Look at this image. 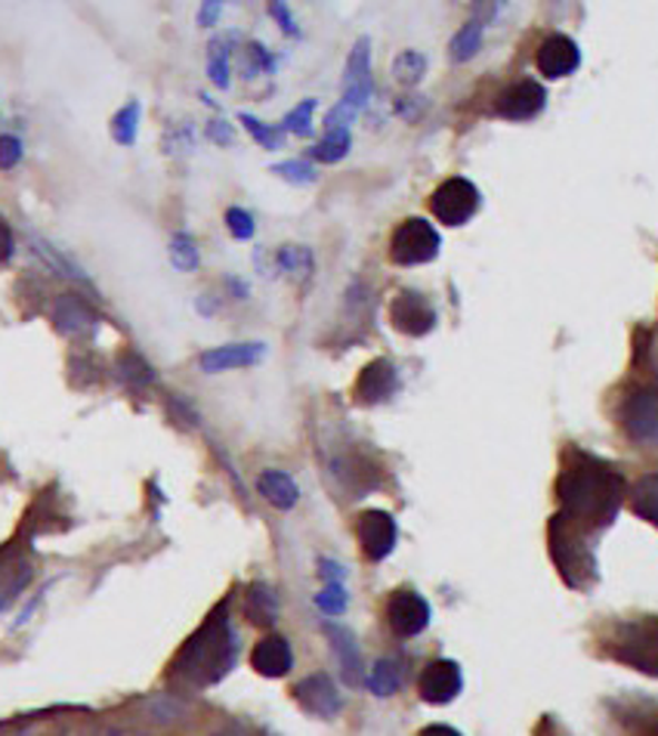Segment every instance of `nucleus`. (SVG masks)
Wrapping results in <instances>:
<instances>
[{
	"label": "nucleus",
	"mask_w": 658,
	"mask_h": 736,
	"mask_svg": "<svg viewBox=\"0 0 658 736\" xmlns=\"http://www.w3.org/2000/svg\"><path fill=\"white\" fill-rule=\"evenodd\" d=\"M625 492L628 483L612 464L572 449L557 477L560 511L550 520L548 532L593 551V536L616 520Z\"/></svg>",
	"instance_id": "f257e3e1"
},
{
	"label": "nucleus",
	"mask_w": 658,
	"mask_h": 736,
	"mask_svg": "<svg viewBox=\"0 0 658 736\" xmlns=\"http://www.w3.org/2000/svg\"><path fill=\"white\" fill-rule=\"evenodd\" d=\"M235 659H238V635L229 619V600H223L217 610H210L193 638L179 647V654L170 663L174 666L170 675L193 690H205L233 671Z\"/></svg>",
	"instance_id": "f03ea898"
},
{
	"label": "nucleus",
	"mask_w": 658,
	"mask_h": 736,
	"mask_svg": "<svg viewBox=\"0 0 658 736\" xmlns=\"http://www.w3.org/2000/svg\"><path fill=\"white\" fill-rule=\"evenodd\" d=\"M603 654L628 668L658 678V616L616 622L603 638Z\"/></svg>",
	"instance_id": "7ed1b4c3"
},
{
	"label": "nucleus",
	"mask_w": 658,
	"mask_h": 736,
	"mask_svg": "<svg viewBox=\"0 0 658 736\" xmlns=\"http://www.w3.org/2000/svg\"><path fill=\"white\" fill-rule=\"evenodd\" d=\"M621 431L634 445L658 449V384H640L618 405Z\"/></svg>",
	"instance_id": "20e7f679"
},
{
	"label": "nucleus",
	"mask_w": 658,
	"mask_h": 736,
	"mask_svg": "<svg viewBox=\"0 0 658 736\" xmlns=\"http://www.w3.org/2000/svg\"><path fill=\"white\" fill-rule=\"evenodd\" d=\"M439 238L436 226L424 217H409L393 229L390 236V261L396 266H421L436 261L439 257Z\"/></svg>",
	"instance_id": "39448f33"
},
{
	"label": "nucleus",
	"mask_w": 658,
	"mask_h": 736,
	"mask_svg": "<svg viewBox=\"0 0 658 736\" xmlns=\"http://www.w3.org/2000/svg\"><path fill=\"white\" fill-rule=\"evenodd\" d=\"M480 202V189L467 177H449V180L439 183L433 195H430V210L445 226H464V223L477 217Z\"/></svg>",
	"instance_id": "423d86ee"
},
{
	"label": "nucleus",
	"mask_w": 658,
	"mask_h": 736,
	"mask_svg": "<svg viewBox=\"0 0 658 736\" xmlns=\"http://www.w3.org/2000/svg\"><path fill=\"white\" fill-rule=\"evenodd\" d=\"M430 603L414 588H396L386 598V626L396 638H418L430 626Z\"/></svg>",
	"instance_id": "0eeeda50"
},
{
	"label": "nucleus",
	"mask_w": 658,
	"mask_h": 736,
	"mask_svg": "<svg viewBox=\"0 0 658 736\" xmlns=\"http://www.w3.org/2000/svg\"><path fill=\"white\" fill-rule=\"evenodd\" d=\"M548 106V90L536 78H520L508 84L498 97H494V115L508 118V121H529L541 115Z\"/></svg>",
	"instance_id": "6e6552de"
},
{
	"label": "nucleus",
	"mask_w": 658,
	"mask_h": 736,
	"mask_svg": "<svg viewBox=\"0 0 658 736\" xmlns=\"http://www.w3.org/2000/svg\"><path fill=\"white\" fill-rule=\"evenodd\" d=\"M356 539L362 555L369 557L371 563H381L393 555L399 542L396 517L386 511H362L356 520Z\"/></svg>",
	"instance_id": "1a4fd4ad"
},
{
	"label": "nucleus",
	"mask_w": 658,
	"mask_h": 736,
	"mask_svg": "<svg viewBox=\"0 0 658 736\" xmlns=\"http://www.w3.org/2000/svg\"><path fill=\"white\" fill-rule=\"evenodd\" d=\"M371 94H374V78H371V41L369 38H359L353 53L346 59V69H343V97L341 102L350 111H362L369 106Z\"/></svg>",
	"instance_id": "9d476101"
},
{
	"label": "nucleus",
	"mask_w": 658,
	"mask_h": 736,
	"mask_svg": "<svg viewBox=\"0 0 658 736\" xmlns=\"http://www.w3.org/2000/svg\"><path fill=\"white\" fill-rule=\"evenodd\" d=\"M390 325L405 337H424L436 328V310L421 292H399L390 301Z\"/></svg>",
	"instance_id": "9b49d317"
},
{
	"label": "nucleus",
	"mask_w": 658,
	"mask_h": 736,
	"mask_svg": "<svg viewBox=\"0 0 658 736\" xmlns=\"http://www.w3.org/2000/svg\"><path fill=\"white\" fill-rule=\"evenodd\" d=\"M464 690V675L454 659H430L418 678V694L430 706H449Z\"/></svg>",
	"instance_id": "f8f14e48"
},
{
	"label": "nucleus",
	"mask_w": 658,
	"mask_h": 736,
	"mask_svg": "<svg viewBox=\"0 0 658 736\" xmlns=\"http://www.w3.org/2000/svg\"><path fill=\"white\" fill-rule=\"evenodd\" d=\"M291 696L297 699V706L310 715H318V718H334L337 712L343 709V699L337 694V684L331 681L325 671H316V675H306L303 681L294 684Z\"/></svg>",
	"instance_id": "ddd939ff"
},
{
	"label": "nucleus",
	"mask_w": 658,
	"mask_h": 736,
	"mask_svg": "<svg viewBox=\"0 0 658 736\" xmlns=\"http://www.w3.org/2000/svg\"><path fill=\"white\" fill-rule=\"evenodd\" d=\"M536 66L548 81L569 78V75H576L578 66H581V50H578V43L572 41L569 35H550V38H544L541 47H538Z\"/></svg>",
	"instance_id": "4468645a"
},
{
	"label": "nucleus",
	"mask_w": 658,
	"mask_h": 736,
	"mask_svg": "<svg viewBox=\"0 0 658 736\" xmlns=\"http://www.w3.org/2000/svg\"><path fill=\"white\" fill-rule=\"evenodd\" d=\"M396 390H399L396 365L390 360H374L359 372L353 396H356L359 405H381L386 403V400H393Z\"/></svg>",
	"instance_id": "2eb2a0df"
},
{
	"label": "nucleus",
	"mask_w": 658,
	"mask_h": 736,
	"mask_svg": "<svg viewBox=\"0 0 658 736\" xmlns=\"http://www.w3.org/2000/svg\"><path fill=\"white\" fill-rule=\"evenodd\" d=\"M266 356V344L261 341H245V344H223V347L205 350L198 356V369L205 375H219V372H233V369H251Z\"/></svg>",
	"instance_id": "dca6fc26"
},
{
	"label": "nucleus",
	"mask_w": 658,
	"mask_h": 736,
	"mask_svg": "<svg viewBox=\"0 0 658 736\" xmlns=\"http://www.w3.org/2000/svg\"><path fill=\"white\" fill-rule=\"evenodd\" d=\"M251 666L263 678H285L294 668V650H291L288 638L282 635H266L254 644L251 650Z\"/></svg>",
	"instance_id": "f3484780"
},
{
	"label": "nucleus",
	"mask_w": 658,
	"mask_h": 736,
	"mask_svg": "<svg viewBox=\"0 0 658 736\" xmlns=\"http://www.w3.org/2000/svg\"><path fill=\"white\" fill-rule=\"evenodd\" d=\"M53 322L56 328L71 337H84L97 328V313L84 304L78 294H62L53 306Z\"/></svg>",
	"instance_id": "a211bd4d"
},
{
	"label": "nucleus",
	"mask_w": 658,
	"mask_h": 736,
	"mask_svg": "<svg viewBox=\"0 0 658 736\" xmlns=\"http://www.w3.org/2000/svg\"><path fill=\"white\" fill-rule=\"evenodd\" d=\"M325 635L331 638V650H334L337 663H341L343 681L350 684V687H359L362 684V650H359L353 631L334 626V622H325Z\"/></svg>",
	"instance_id": "6ab92c4d"
},
{
	"label": "nucleus",
	"mask_w": 658,
	"mask_h": 736,
	"mask_svg": "<svg viewBox=\"0 0 658 736\" xmlns=\"http://www.w3.org/2000/svg\"><path fill=\"white\" fill-rule=\"evenodd\" d=\"M257 492L278 511H291L301 501V487L285 471H263L257 477Z\"/></svg>",
	"instance_id": "aec40b11"
},
{
	"label": "nucleus",
	"mask_w": 658,
	"mask_h": 736,
	"mask_svg": "<svg viewBox=\"0 0 658 736\" xmlns=\"http://www.w3.org/2000/svg\"><path fill=\"white\" fill-rule=\"evenodd\" d=\"M245 616L251 626L273 628L278 622V595L269 585L254 582L245 595Z\"/></svg>",
	"instance_id": "412c9836"
},
{
	"label": "nucleus",
	"mask_w": 658,
	"mask_h": 736,
	"mask_svg": "<svg viewBox=\"0 0 658 736\" xmlns=\"http://www.w3.org/2000/svg\"><path fill=\"white\" fill-rule=\"evenodd\" d=\"M238 41V35L229 31L223 38H214L207 43V78L217 84L219 90H229L233 84V75H229V59H233V43Z\"/></svg>",
	"instance_id": "4be33fe9"
},
{
	"label": "nucleus",
	"mask_w": 658,
	"mask_h": 736,
	"mask_svg": "<svg viewBox=\"0 0 658 736\" xmlns=\"http://www.w3.org/2000/svg\"><path fill=\"white\" fill-rule=\"evenodd\" d=\"M405 681V668L399 659H377L374 666H371L369 675V690L374 696H393L399 694V687Z\"/></svg>",
	"instance_id": "5701e85b"
},
{
	"label": "nucleus",
	"mask_w": 658,
	"mask_h": 736,
	"mask_svg": "<svg viewBox=\"0 0 658 736\" xmlns=\"http://www.w3.org/2000/svg\"><path fill=\"white\" fill-rule=\"evenodd\" d=\"M275 266L285 269L291 278L303 282V278L313 276L316 257H313V251L306 248V245H285V248H278V254H275Z\"/></svg>",
	"instance_id": "b1692460"
},
{
	"label": "nucleus",
	"mask_w": 658,
	"mask_h": 736,
	"mask_svg": "<svg viewBox=\"0 0 658 736\" xmlns=\"http://www.w3.org/2000/svg\"><path fill=\"white\" fill-rule=\"evenodd\" d=\"M482 47V22L480 19H470L467 26L458 28V35L449 43V56H452V62H470L473 56L480 53Z\"/></svg>",
	"instance_id": "393cba45"
},
{
	"label": "nucleus",
	"mask_w": 658,
	"mask_h": 736,
	"mask_svg": "<svg viewBox=\"0 0 658 736\" xmlns=\"http://www.w3.org/2000/svg\"><path fill=\"white\" fill-rule=\"evenodd\" d=\"M350 149H353L350 130H328V134L310 149V155H313L316 161H322V165H337V161H343V158L350 155Z\"/></svg>",
	"instance_id": "a878e982"
},
{
	"label": "nucleus",
	"mask_w": 658,
	"mask_h": 736,
	"mask_svg": "<svg viewBox=\"0 0 658 736\" xmlns=\"http://www.w3.org/2000/svg\"><path fill=\"white\" fill-rule=\"evenodd\" d=\"M631 508L658 527V473H646L644 480H637L631 492Z\"/></svg>",
	"instance_id": "bb28decb"
},
{
	"label": "nucleus",
	"mask_w": 658,
	"mask_h": 736,
	"mask_svg": "<svg viewBox=\"0 0 658 736\" xmlns=\"http://www.w3.org/2000/svg\"><path fill=\"white\" fill-rule=\"evenodd\" d=\"M426 75V56L418 50H405L393 59V78L405 87H418Z\"/></svg>",
	"instance_id": "cd10ccee"
},
{
	"label": "nucleus",
	"mask_w": 658,
	"mask_h": 736,
	"mask_svg": "<svg viewBox=\"0 0 658 736\" xmlns=\"http://www.w3.org/2000/svg\"><path fill=\"white\" fill-rule=\"evenodd\" d=\"M137 130H139V102H127L124 109L115 111L111 118V137L118 146H134L137 143Z\"/></svg>",
	"instance_id": "c85d7f7f"
},
{
	"label": "nucleus",
	"mask_w": 658,
	"mask_h": 736,
	"mask_svg": "<svg viewBox=\"0 0 658 736\" xmlns=\"http://www.w3.org/2000/svg\"><path fill=\"white\" fill-rule=\"evenodd\" d=\"M170 264L177 266L179 273H195L198 264H202V254H198V245L193 242L189 233H174L170 238Z\"/></svg>",
	"instance_id": "c756f323"
},
{
	"label": "nucleus",
	"mask_w": 658,
	"mask_h": 736,
	"mask_svg": "<svg viewBox=\"0 0 658 736\" xmlns=\"http://www.w3.org/2000/svg\"><path fill=\"white\" fill-rule=\"evenodd\" d=\"M31 242H35L31 248H35V251H38V254H41L43 264L53 266V269H56V273H59V276L78 278V282H84V285H90V278L84 276L81 269H78V266L71 264V261H69V257H66V254H59V251H56L53 245H50V242H43L41 236H31Z\"/></svg>",
	"instance_id": "7c9ffc66"
},
{
	"label": "nucleus",
	"mask_w": 658,
	"mask_h": 736,
	"mask_svg": "<svg viewBox=\"0 0 658 736\" xmlns=\"http://www.w3.org/2000/svg\"><path fill=\"white\" fill-rule=\"evenodd\" d=\"M313 111H316V99H303L294 109L285 115L282 130L294 134V137H313Z\"/></svg>",
	"instance_id": "2f4dec72"
},
{
	"label": "nucleus",
	"mask_w": 658,
	"mask_h": 736,
	"mask_svg": "<svg viewBox=\"0 0 658 736\" xmlns=\"http://www.w3.org/2000/svg\"><path fill=\"white\" fill-rule=\"evenodd\" d=\"M242 69H245L242 71L245 78H257L261 71H275V56L263 43L251 41L242 50Z\"/></svg>",
	"instance_id": "473e14b6"
},
{
	"label": "nucleus",
	"mask_w": 658,
	"mask_h": 736,
	"mask_svg": "<svg viewBox=\"0 0 658 736\" xmlns=\"http://www.w3.org/2000/svg\"><path fill=\"white\" fill-rule=\"evenodd\" d=\"M238 121L245 125L247 134L257 139L263 149H282V143H285V130H282V127L263 125V121H257V118H254V115H247V111L238 115Z\"/></svg>",
	"instance_id": "72a5a7b5"
},
{
	"label": "nucleus",
	"mask_w": 658,
	"mask_h": 736,
	"mask_svg": "<svg viewBox=\"0 0 658 736\" xmlns=\"http://www.w3.org/2000/svg\"><path fill=\"white\" fill-rule=\"evenodd\" d=\"M275 177H282V180L294 183V186H310V183L318 180L316 167L310 165V161H303V158H291V161H278V165L269 167Z\"/></svg>",
	"instance_id": "f704fd0d"
},
{
	"label": "nucleus",
	"mask_w": 658,
	"mask_h": 736,
	"mask_svg": "<svg viewBox=\"0 0 658 736\" xmlns=\"http://www.w3.org/2000/svg\"><path fill=\"white\" fill-rule=\"evenodd\" d=\"M346 603H350V598H346V591H343L341 582L325 585V588L316 595V607L322 612H328V616H341V612L346 610Z\"/></svg>",
	"instance_id": "c9c22d12"
},
{
	"label": "nucleus",
	"mask_w": 658,
	"mask_h": 736,
	"mask_svg": "<svg viewBox=\"0 0 658 736\" xmlns=\"http://www.w3.org/2000/svg\"><path fill=\"white\" fill-rule=\"evenodd\" d=\"M226 226H229V233H233V238H238V242H247V238H254V217L247 214L245 208H229L226 210Z\"/></svg>",
	"instance_id": "e433bc0d"
},
{
	"label": "nucleus",
	"mask_w": 658,
	"mask_h": 736,
	"mask_svg": "<svg viewBox=\"0 0 658 736\" xmlns=\"http://www.w3.org/2000/svg\"><path fill=\"white\" fill-rule=\"evenodd\" d=\"M121 375L130 377L134 384L139 387H146L155 381V372H151V365L146 360H139V356H124L121 360Z\"/></svg>",
	"instance_id": "4c0bfd02"
},
{
	"label": "nucleus",
	"mask_w": 658,
	"mask_h": 736,
	"mask_svg": "<svg viewBox=\"0 0 658 736\" xmlns=\"http://www.w3.org/2000/svg\"><path fill=\"white\" fill-rule=\"evenodd\" d=\"M22 161V143L13 134L0 137V170H13Z\"/></svg>",
	"instance_id": "58836bf2"
},
{
	"label": "nucleus",
	"mask_w": 658,
	"mask_h": 736,
	"mask_svg": "<svg viewBox=\"0 0 658 736\" xmlns=\"http://www.w3.org/2000/svg\"><path fill=\"white\" fill-rule=\"evenodd\" d=\"M266 10H269V16L278 19V28H282L285 35H291V38H297V35H301V28L294 26V16H291L288 3H269Z\"/></svg>",
	"instance_id": "ea45409f"
},
{
	"label": "nucleus",
	"mask_w": 658,
	"mask_h": 736,
	"mask_svg": "<svg viewBox=\"0 0 658 736\" xmlns=\"http://www.w3.org/2000/svg\"><path fill=\"white\" fill-rule=\"evenodd\" d=\"M16 254V238L13 229L7 223L0 220V264H10V257Z\"/></svg>",
	"instance_id": "a19ab883"
},
{
	"label": "nucleus",
	"mask_w": 658,
	"mask_h": 736,
	"mask_svg": "<svg viewBox=\"0 0 658 736\" xmlns=\"http://www.w3.org/2000/svg\"><path fill=\"white\" fill-rule=\"evenodd\" d=\"M207 137L214 139V143H219V146H233V127L226 125V121H210V125H207Z\"/></svg>",
	"instance_id": "79ce46f5"
},
{
	"label": "nucleus",
	"mask_w": 658,
	"mask_h": 736,
	"mask_svg": "<svg viewBox=\"0 0 658 736\" xmlns=\"http://www.w3.org/2000/svg\"><path fill=\"white\" fill-rule=\"evenodd\" d=\"M219 13H223V3H219V0H207V3H202V10H198V26H217Z\"/></svg>",
	"instance_id": "37998d69"
},
{
	"label": "nucleus",
	"mask_w": 658,
	"mask_h": 736,
	"mask_svg": "<svg viewBox=\"0 0 658 736\" xmlns=\"http://www.w3.org/2000/svg\"><path fill=\"white\" fill-rule=\"evenodd\" d=\"M318 576L325 579V582H343V576H346V570H343L341 563H334V560H318Z\"/></svg>",
	"instance_id": "c03bdc74"
},
{
	"label": "nucleus",
	"mask_w": 658,
	"mask_h": 736,
	"mask_svg": "<svg viewBox=\"0 0 658 736\" xmlns=\"http://www.w3.org/2000/svg\"><path fill=\"white\" fill-rule=\"evenodd\" d=\"M418 736H461V730H454L449 724H430V727H424Z\"/></svg>",
	"instance_id": "a18cd8bd"
},
{
	"label": "nucleus",
	"mask_w": 658,
	"mask_h": 736,
	"mask_svg": "<svg viewBox=\"0 0 658 736\" xmlns=\"http://www.w3.org/2000/svg\"><path fill=\"white\" fill-rule=\"evenodd\" d=\"M226 285H233L235 297H242V301H245V297H247V285H245V282H238V278L229 276V278H226Z\"/></svg>",
	"instance_id": "49530a36"
},
{
	"label": "nucleus",
	"mask_w": 658,
	"mask_h": 736,
	"mask_svg": "<svg viewBox=\"0 0 658 736\" xmlns=\"http://www.w3.org/2000/svg\"><path fill=\"white\" fill-rule=\"evenodd\" d=\"M219 736H251L245 730V727H233V730H226V734H219Z\"/></svg>",
	"instance_id": "de8ad7c7"
}]
</instances>
